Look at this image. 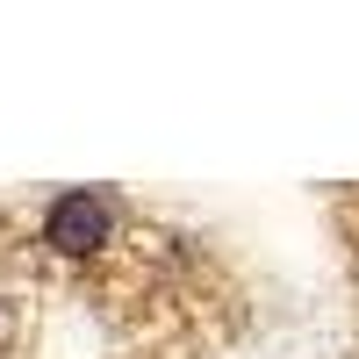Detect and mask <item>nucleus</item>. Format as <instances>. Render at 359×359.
Returning <instances> with one entry per match:
<instances>
[{
	"instance_id": "1",
	"label": "nucleus",
	"mask_w": 359,
	"mask_h": 359,
	"mask_svg": "<svg viewBox=\"0 0 359 359\" xmlns=\"http://www.w3.org/2000/svg\"><path fill=\"white\" fill-rule=\"evenodd\" d=\"M43 245L57 259H94L115 245V201L94 194V187H65L50 208H43Z\"/></svg>"
}]
</instances>
